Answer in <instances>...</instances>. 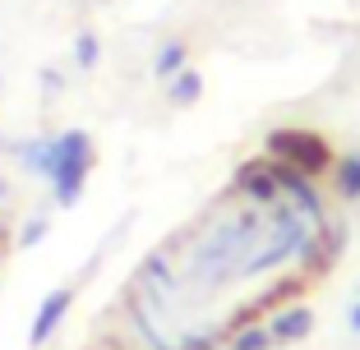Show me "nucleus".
I'll return each instance as SVG.
<instances>
[{
  "instance_id": "obj_16",
  "label": "nucleus",
  "mask_w": 360,
  "mask_h": 350,
  "mask_svg": "<svg viewBox=\"0 0 360 350\" xmlns=\"http://www.w3.org/2000/svg\"><path fill=\"white\" fill-rule=\"evenodd\" d=\"M0 93H5V79H0Z\"/></svg>"
},
{
  "instance_id": "obj_1",
  "label": "nucleus",
  "mask_w": 360,
  "mask_h": 350,
  "mask_svg": "<svg viewBox=\"0 0 360 350\" xmlns=\"http://www.w3.org/2000/svg\"><path fill=\"white\" fill-rule=\"evenodd\" d=\"M97 170V148L88 129H60L51 134V170H46V184H51L56 208H79L88 180Z\"/></svg>"
},
{
  "instance_id": "obj_13",
  "label": "nucleus",
  "mask_w": 360,
  "mask_h": 350,
  "mask_svg": "<svg viewBox=\"0 0 360 350\" xmlns=\"http://www.w3.org/2000/svg\"><path fill=\"white\" fill-rule=\"evenodd\" d=\"M42 79H46V93H60V74H56V69H46Z\"/></svg>"
},
{
  "instance_id": "obj_3",
  "label": "nucleus",
  "mask_w": 360,
  "mask_h": 350,
  "mask_svg": "<svg viewBox=\"0 0 360 350\" xmlns=\"http://www.w3.org/2000/svg\"><path fill=\"white\" fill-rule=\"evenodd\" d=\"M231 189L240 194L250 208H273V203H282V194H277V175H273V157H245L240 166H236L231 175Z\"/></svg>"
},
{
  "instance_id": "obj_5",
  "label": "nucleus",
  "mask_w": 360,
  "mask_h": 350,
  "mask_svg": "<svg viewBox=\"0 0 360 350\" xmlns=\"http://www.w3.org/2000/svg\"><path fill=\"white\" fill-rule=\"evenodd\" d=\"M70 309H75V286H56V290H46L42 304H37V314H32V323H28V346H32V350H42L46 341H51L56 332L65 328Z\"/></svg>"
},
{
  "instance_id": "obj_9",
  "label": "nucleus",
  "mask_w": 360,
  "mask_h": 350,
  "mask_svg": "<svg viewBox=\"0 0 360 350\" xmlns=\"http://www.w3.org/2000/svg\"><path fill=\"white\" fill-rule=\"evenodd\" d=\"M199 97H203V74L194 69V65H185L180 74H171V79H167V102H171L176 111L194 107Z\"/></svg>"
},
{
  "instance_id": "obj_14",
  "label": "nucleus",
  "mask_w": 360,
  "mask_h": 350,
  "mask_svg": "<svg viewBox=\"0 0 360 350\" xmlns=\"http://www.w3.org/2000/svg\"><path fill=\"white\" fill-rule=\"evenodd\" d=\"M347 323H351V332H360V299L351 304V314H347Z\"/></svg>"
},
{
  "instance_id": "obj_6",
  "label": "nucleus",
  "mask_w": 360,
  "mask_h": 350,
  "mask_svg": "<svg viewBox=\"0 0 360 350\" xmlns=\"http://www.w3.org/2000/svg\"><path fill=\"white\" fill-rule=\"evenodd\" d=\"M264 328H268V337H273V346H296V341H305L309 332H314V309L309 304H286V309H277Z\"/></svg>"
},
{
  "instance_id": "obj_2",
  "label": "nucleus",
  "mask_w": 360,
  "mask_h": 350,
  "mask_svg": "<svg viewBox=\"0 0 360 350\" xmlns=\"http://www.w3.org/2000/svg\"><path fill=\"white\" fill-rule=\"evenodd\" d=\"M268 157L286 161L291 170H300V175H309V180H319V175H328L333 161H338V152H333V143L319 129H305V125H282L268 134L264 143Z\"/></svg>"
},
{
  "instance_id": "obj_4",
  "label": "nucleus",
  "mask_w": 360,
  "mask_h": 350,
  "mask_svg": "<svg viewBox=\"0 0 360 350\" xmlns=\"http://www.w3.org/2000/svg\"><path fill=\"white\" fill-rule=\"evenodd\" d=\"M273 175H277V194H282V203H291V208H296V213H305L309 222H328L323 194H319V184L309 180V175L291 170L286 161H277V157H273Z\"/></svg>"
},
{
  "instance_id": "obj_18",
  "label": "nucleus",
  "mask_w": 360,
  "mask_h": 350,
  "mask_svg": "<svg viewBox=\"0 0 360 350\" xmlns=\"http://www.w3.org/2000/svg\"><path fill=\"white\" fill-rule=\"evenodd\" d=\"M356 299H360V295H356Z\"/></svg>"
},
{
  "instance_id": "obj_10",
  "label": "nucleus",
  "mask_w": 360,
  "mask_h": 350,
  "mask_svg": "<svg viewBox=\"0 0 360 350\" xmlns=\"http://www.w3.org/2000/svg\"><path fill=\"white\" fill-rule=\"evenodd\" d=\"M75 65L84 69V74L102 65V37H97V32H88V28H84V32L75 37Z\"/></svg>"
},
{
  "instance_id": "obj_17",
  "label": "nucleus",
  "mask_w": 360,
  "mask_h": 350,
  "mask_svg": "<svg viewBox=\"0 0 360 350\" xmlns=\"http://www.w3.org/2000/svg\"><path fill=\"white\" fill-rule=\"evenodd\" d=\"M226 350H231V346H226Z\"/></svg>"
},
{
  "instance_id": "obj_15",
  "label": "nucleus",
  "mask_w": 360,
  "mask_h": 350,
  "mask_svg": "<svg viewBox=\"0 0 360 350\" xmlns=\"http://www.w3.org/2000/svg\"><path fill=\"white\" fill-rule=\"evenodd\" d=\"M10 198V180H5V175H0V203Z\"/></svg>"
},
{
  "instance_id": "obj_7",
  "label": "nucleus",
  "mask_w": 360,
  "mask_h": 350,
  "mask_svg": "<svg viewBox=\"0 0 360 350\" xmlns=\"http://www.w3.org/2000/svg\"><path fill=\"white\" fill-rule=\"evenodd\" d=\"M333 194L342 203H360V152H338V161H333Z\"/></svg>"
},
{
  "instance_id": "obj_11",
  "label": "nucleus",
  "mask_w": 360,
  "mask_h": 350,
  "mask_svg": "<svg viewBox=\"0 0 360 350\" xmlns=\"http://www.w3.org/2000/svg\"><path fill=\"white\" fill-rule=\"evenodd\" d=\"M46 235H51V222H46V217H28V222L19 226V235H14V244H19V249H37Z\"/></svg>"
},
{
  "instance_id": "obj_12",
  "label": "nucleus",
  "mask_w": 360,
  "mask_h": 350,
  "mask_svg": "<svg viewBox=\"0 0 360 350\" xmlns=\"http://www.w3.org/2000/svg\"><path fill=\"white\" fill-rule=\"evenodd\" d=\"M231 350H273V337L268 328H240L231 337Z\"/></svg>"
},
{
  "instance_id": "obj_8",
  "label": "nucleus",
  "mask_w": 360,
  "mask_h": 350,
  "mask_svg": "<svg viewBox=\"0 0 360 350\" xmlns=\"http://www.w3.org/2000/svg\"><path fill=\"white\" fill-rule=\"evenodd\" d=\"M185 65H190V42H185V37H167V42L153 51V79H162V83H167L171 74H180V69H185Z\"/></svg>"
}]
</instances>
